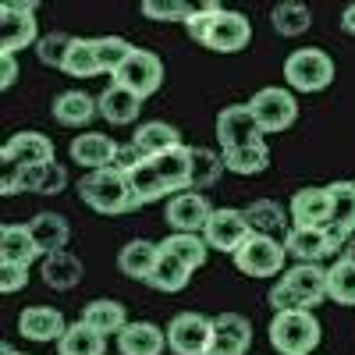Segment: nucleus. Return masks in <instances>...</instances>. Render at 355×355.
Here are the masks:
<instances>
[{
	"instance_id": "39448f33",
	"label": "nucleus",
	"mask_w": 355,
	"mask_h": 355,
	"mask_svg": "<svg viewBox=\"0 0 355 355\" xmlns=\"http://www.w3.org/2000/svg\"><path fill=\"white\" fill-rule=\"evenodd\" d=\"M36 43V0L0 4V53H18Z\"/></svg>"
},
{
	"instance_id": "4468645a",
	"label": "nucleus",
	"mask_w": 355,
	"mask_h": 355,
	"mask_svg": "<svg viewBox=\"0 0 355 355\" xmlns=\"http://www.w3.org/2000/svg\"><path fill=\"white\" fill-rule=\"evenodd\" d=\"M249 40H252L249 18H245L242 11H227V8H224V11L214 18L210 33H206V40H202V46H210V50H217V53H239V50L249 46Z\"/></svg>"
},
{
	"instance_id": "7ed1b4c3",
	"label": "nucleus",
	"mask_w": 355,
	"mask_h": 355,
	"mask_svg": "<svg viewBox=\"0 0 355 355\" xmlns=\"http://www.w3.org/2000/svg\"><path fill=\"white\" fill-rule=\"evenodd\" d=\"M320 320L313 313H274L270 320V345L277 355H313L320 345Z\"/></svg>"
},
{
	"instance_id": "4be33fe9",
	"label": "nucleus",
	"mask_w": 355,
	"mask_h": 355,
	"mask_svg": "<svg viewBox=\"0 0 355 355\" xmlns=\"http://www.w3.org/2000/svg\"><path fill=\"white\" fill-rule=\"evenodd\" d=\"M157 263H160V245L146 242V239H135V242H128L121 249V256H117V270H121L125 277H132V281H146V284H150Z\"/></svg>"
},
{
	"instance_id": "a19ab883",
	"label": "nucleus",
	"mask_w": 355,
	"mask_h": 355,
	"mask_svg": "<svg viewBox=\"0 0 355 355\" xmlns=\"http://www.w3.org/2000/svg\"><path fill=\"white\" fill-rule=\"evenodd\" d=\"M132 43L128 40H121V36H103V40H96V61H100V71L103 75H117L121 71V64L132 57Z\"/></svg>"
},
{
	"instance_id": "412c9836",
	"label": "nucleus",
	"mask_w": 355,
	"mask_h": 355,
	"mask_svg": "<svg viewBox=\"0 0 355 355\" xmlns=\"http://www.w3.org/2000/svg\"><path fill=\"white\" fill-rule=\"evenodd\" d=\"M167 331H160L150 320H135L117 334V352L121 355H164Z\"/></svg>"
},
{
	"instance_id": "f704fd0d",
	"label": "nucleus",
	"mask_w": 355,
	"mask_h": 355,
	"mask_svg": "<svg viewBox=\"0 0 355 355\" xmlns=\"http://www.w3.org/2000/svg\"><path fill=\"white\" fill-rule=\"evenodd\" d=\"M128 185H132V192H135L139 206L157 202V199L171 196V189H167V182L160 178V171H157V164H153V160H142V164L128 174Z\"/></svg>"
},
{
	"instance_id": "473e14b6",
	"label": "nucleus",
	"mask_w": 355,
	"mask_h": 355,
	"mask_svg": "<svg viewBox=\"0 0 355 355\" xmlns=\"http://www.w3.org/2000/svg\"><path fill=\"white\" fill-rule=\"evenodd\" d=\"M57 352L61 355H107V338L78 320L68 327V334L57 341Z\"/></svg>"
},
{
	"instance_id": "aec40b11",
	"label": "nucleus",
	"mask_w": 355,
	"mask_h": 355,
	"mask_svg": "<svg viewBox=\"0 0 355 355\" xmlns=\"http://www.w3.org/2000/svg\"><path fill=\"white\" fill-rule=\"evenodd\" d=\"M57 125H68V128H85L93 117L100 114V103L85 93V89H64V93H57L53 103H50Z\"/></svg>"
},
{
	"instance_id": "2f4dec72",
	"label": "nucleus",
	"mask_w": 355,
	"mask_h": 355,
	"mask_svg": "<svg viewBox=\"0 0 355 355\" xmlns=\"http://www.w3.org/2000/svg\"><path fill=\"white\" fill-rule=\"evenodd\" d=\"M245 220H249V227H252V234H274L277 231H284L288 227V214H284V206L281 202H274V199H252L249 206H245ZM288 234V231H284Z\"/></svg>"
},
{
	"instance_id": "9d476101",
	"label": "nucleus",
	"mask_w": 355,
	"mask_h": 355,
	"mask_svg": "<svg viewBox=\"0 0 355 355\" xmlns=\"http://www.w3.org/2000/svg\"><path fill=\"white\" fill-rule=\"evenodd\" d=\"M217 142H220V153L239 150V146L263 142V128H259L249 103H231L217 114Z\"/></svg>"
},
{
	"instance_id": "5701e85b",
	"label": "nucleus",
	"mask_w": 355,
	"mask_h": 355,
	"mask_svg": "<svg viewBox=\"0 0 355 355\" xmlns=\"http://www.w3.org/2000/svg\"><path fill=\"white\" fill-rule=\"evenodd\" d=\"M96 103H100V117H107L110 125H132L142 114V96H135L132 89L117 85V82L103 89Z\"/></svg>"
},
{
	"instance_id": "c03bdc74",
	"label": "nucleus",
	"mask_w": 355,
	"mask_h": 355,
	"mask_svg": "<svg viewBox=\"0 0 355 355\" xmlns=\"http://www.w3.org/2000/svg\"><path fill=\"white\" fill-rule=\"evenodd\" d=\"M266 302H270L274 313H302V309H306V302H302L284 281L270 284V291H266ZM306 313H309V309H306Z\"/></svg>"
},
{
	"instance_id": "8fccbe9b",
	"label": "nucleus",
	"mask_w": 355,
	"mask_h": 355,
	"mask_svg": "<svg viewBox=\"0 0 355 355\" xmlns=\"http://www.w3.org/2000/svg\"><path fill=\"white\" fill-rule=\"evenodd\" d=\"M341 25H345V33H352V36H355V4H348V8H345Z\"/></svg>"
},
{
	"instance_id": "ea45409f",
	"label": "nucleus",
	"mask_w": 355,
	"mask_h": 355,
	"mask_svg": "<svg viewBox=\"0 0 355 355\" xmlns=\"http://www.w3.org/2000/svg\"><path fill=\"white\" fill-rule=\"evenodd\" d=\"M189 277H192V270H189L182 259L160 252V263H157V270H153V277H150V288L171 295V291H182V288L189 284Z\"/></svg>"
},
{
	"instance_id": "423d86ee",
	"label": "nucleus",
	"mask_w": 355,
	"mask_h": 355,
	"mask_svg": "<svg viewBox=\"0 0 355 355\" xmlns=\"http://www.w3.org/2000/svg\"><path fill=\"white\" fill-rule=\"evenodd\" d=\"M284 242L270 239V234H252V239L234 252V266L249 277H277L284 270Z\"/></svg>"
},
{
	"instance_id": "37998d69",
	"label": "nucleus",
	"mask_w": 355,
	"mask_h": 355,
	"mask_svg": "<svg viewBox=\"0 0 355 355\" xmlns=\"http://www.w3.org/2000/svg\"><path fill=\"white\" fill-rule=\"evenodd\" d=\"M196 15L192 4L185 0H142V18L153 21H189Z\"/></svg>"
},
{
	"instance_id": "72a5a7b5",
	"label": "nucleus",
	"mask_w": 355,
	"mask_h": 355,
	"mask_svg": "<svg viewBox=\"0 0 355 355\" xmlns=\"http://www.w3.org/2000/svg\"><path fill=\"white\" fill-rule=\"evenodd\" d=\"M224 157V167L231 174H242V178H252V174H263L270 167V150L266 142H252V146H239V150H227L220 153Z\"/></svg>"
},
{
	"instance_id": "4c0bfd02",
	"label": "nucleus",
	"mask_w": 355,
	"mask_h": 355,
	"mask_svg": "<svg viewBox=\"0 0 355 355\" xmlns=\"http://www.w3.org/2000/svg\"><path fill=\"white\" fill-rule=\"evenodd\" d=\"M224 171H227V167H224V157H220V153L202 150V146H199V150H192V189H196V192L217 185Z\"/></svg>"
},
{
	"instance_id": "2eb2a0df",
	"label": "nucleus",
	"mask_w": 355,
	"mask_h": 355,
	"mask_svg": "<svg viewBox=\"0 0 355 355\" xmlns=\"http://www.w3.org/2000/svg\"><path fill=\"white\" fill-rule=\"evenodd\" d=\"M284 249L295 263H320L323 256H334L341 245L327 227H288Z\"/></svg>"
},
{
	"instance_id": "0eeeda50",
	"label": "nucleus",
	"mask_w": 355,
	"mask_h": 355,
	"mask_svg": "<svg viewBox=\"0 0 355 355\" xmlns=\"http://www.w3.org/2000/svg\"><path fill=\"white\" fill-rule=\"evenodd\" d=\"M214 341V320L202 313H178L167 323V348L174 355H206Z\"/></svg>"
},
{
	"instance_id": "393cba45",
	"label": "nucleus",
	"mask_w": 355,
	"mask_h": 355,
	"mask_svg": "<svg viewBox=\"0 0 355 355\" xmlns=\"http://www.w3.org/2000/svg\"><path fill=\"white\" fill-rule=\"evenodd\" d=\"M132 142L142 150V157H150V160L178 150V146H185L182 142V132H178L174 125H167V121H146V125H139L135 135H132Z\"/></svg>"
},
{
	"instance_id": "de8ad7c7",
	"label": "nucleus",
	"mask_w": 355,
	"mask_h": 355,
	"mask_svg": "<svg viewBox=\"0 0 355 355\" xmlns=\"http://www.w3.org/2000/svg\"><path fill=\"white\" fill-rule=\"evenodd\" d=\"M64 189H68V171L53 160V164H50V171H46V178H43L40 196H57V192H64Z\"/></svg>"
},
{
	"instance_id": "bb28decb",
	"label": "nucleus",
	"mask_w": 355,
	"mask_h": 355,
	"mask_svg": "<svg viewBox=\"0 0 355 355\" xmlns=\"http://www.w3.org/2000/svg\"><path fill=\"white\" fill-rule=\"evenodd\" d=\"M28 231H33V239H36V245H40V252H43V256L64 252V245H68V239H71L68 217L50 214V210L36 214V217H33V224H28Z\"/></svg>"
},
{
	"instance_id": "e433bc0d",
	"label": "nucleus",
	"mask_w": 355,
	"mask_h": 355,
	"mask_svg": "<svg viewBox=\"0 0 355 355\" xmlns=\"http://www.w3.org/2000/svg\"><path fill=\"white\" fill-rule=\"evenodd\" d=\"M313 15L306 4H299V0H284V4H277L270 11V25H274V33L277 36H302L306 28H309Z\"/></svg>"
},
{
	"instance_id": "c9c22d12",
	"label": "nucleus",
	"mask_w": 355,
	"mask_h": 355,
	"mask_svg": "<svg viewBox=\"0 0 355 355\" xmlns=\"http://www.w3.org/2000/svg\"><path fill=\"white\" fill-rule=\"evenodd\" d=\"M327 299L338 306H355V263L345 256L327 266Z\"/></svg>"
},
{
	"instance_id": "58836bf2",
	"label": "nucleus",
	"mask_w": 355,
	"mask_h": 355,
	"mask_svg": "<svg viewBox=\"0 0 355 355\" xmlns=\"http://www.w3.org/2000/svg\"><path fill=\"white\" fill-rule=\"evenodd\" d=\"M61 71L71 75V78H96V75H103L100 61H96V40H75V46H71Z\"/></svg>"
},
{
	"instance_id": "6ab92c4d",
	"label": "nucleus",
	"mask_w": 355,
	"mask_h": 355,
	"mask_svg": "<svg viewBox=\"0 0 355 355\" xmlns=\"http://www.w3.org/2000/svg\"><path fill=\"white\" fill-rule=\"evenodd\" d=\"M71 160L89 171H107L117 160V142L103 132H82L71 139Z\"/></svg>"
},
{
	"instance_id": "79ce46f5",
	"label": "nucleus",
	"mask_w": 355,
	"mask_h": 355,
	"mask_svg": "<svg viewBox=\"0 0 355 355\" xmlns=\"http://www.w3.org/2000/svg\"><path fill=\"white\" fill-rule=\"evenodd\" d=\"M75 40H78V36H68V33H46V36L36 43V57H40L46 68H64Z\"/></svg>"
},
{
	"instance_id": "a211bd4d",
	"label": "nucleus",
	"mask_w": 355,
	"mask_h": 355,
	"mask_svg": "<svg viewBox=\"0 0 355 355\" xmlns=\"http://www.w3.org/2000/svg\"><path fill=\"white\" fill-rule=\"evenodd\" d=\"M281 281L306 302L309 313L320 302H327V270H323L320 263H295V266H288V270H284Z\"/></svg>"
},
{
	"instance_id": "7c9ffc66",
	"label": "nucleus",
	"mask_w": 355,
	"mask_h": 355,
	"mask_svg": "<svg viewBox=\"0 0 355 355\" xmlns=\"http://www.w3.org/2000/svg\"><path fill=\"white\" fill-rule=\"evenodd\" d=\"M160 252L182 259L189 270H199V266L206 263V256H210V245H206L202 234H182V231H171L167 239L160 242Z\"/></svg>"
},
{
	"instance_id": "c85d7f7f",
	"label": "nucleus",
	"mask_w": 355,
	"mask_h": 355,
	"mask_svg": "<svg viewBox=\"0 0 355 355\" xmlns=\"http://www.w3.org/2000/svg\"><path fill=\"white\" fill-rule=\"evenodd\" d=\"M82 323H89L93 331H100L103 338L107 334H121L128 327V309L114 299H96L82 309Z\"/></svg>"
},
{
	"instance_id": "cd10ccee",
	"label": "nucleus",
	"mask_w": 355,
	"mask_h": 355,
	"mask_svg": "<svg viewBox=\"0 0 355 355\" xmlns=\"http://www.w3.org/2000/svg\"><path fill=\"white\" fill-rule=\"evenodd\" d=\"M43 284L53 288V291H71L78 281H82V259L75 252H53L43 259Z\"/></svg>"
},
{
	"instance_id": "a18cd8bd",
	"label": "nucleus",
	"mask_w": 355,
	"mask_h": 355,
	"mask_svg": "<svg viewBox=\"0 0 355 355\" xmlns=\"http://www.w3.org/2000/svg\"><path fill=\"white\" fill-rule=\"evenodd\" d=\"M220 11H224V8H220V4H214V0H210V4H199V8H196V15L185 21L189 36H192L196 43H202V40H206V33H210V25H214V18H217Z\"/></svg>"
},
{
	"instance_id": "a878e982",
	"label": "nucleus",
	"mask_w": 355,
	"mask_h": 355,
	"mask_svg": "<svg viewBox=\"0 0 355 355\" xmlns=\"http://www.w3.org/2000/svg\"><path fill=\"white\" fill-rule=\"evenodd\" d=\"M43 256L28 224H8L0 231V263H15V266H33V259Z\"/></svg>"
},
{
	"instance_id": "b1692460",
	"label": "nucleus",
	"mask_w": 355,
	"mask_h": 355,
	"mask_svg": "<svg viewBox=\"0 0 355 355\" xmlns=\"http://www.w3.org/2000/svg\"><path fill=\"white\" fill-rule=\"evenodd\" d=\"M327 189L334 196V220L327 224V231L334 234L338 245H348L355 239V182H334Z\"/></svg>"
},
{
	"instance_id": "1a4fd4ad",
	"label": "nucleus",
	"mask_w": 355,
	"mask_h": 355,
	"mask_svg": "<svg viewBox=\"0 0 355 355\" xmlns=\"http://www.w3.org/2000/svg\"><path fill=\"white\" fill-rule=\"evenodd\" d=\"M164 217L174 231H182V234H202L206 224H210L214 217V206L210 199H206L202 192L196 189H185V192H174L164 206Z\"/></svg>"
},
{
	"instance_id": "09e8293b",
	"label": "nucleus",
	"mask_w": 355,
	"mask_h": 355,
	"mask_svg": "<svg viewBox=\"0 0 355 355\" xmlns=\"http://www.w3.org/2000/svg\"><path fill=\"white\" fill-rule=\"evenodd\" d=\"M18 78V64H15V53H0V89H11Z\"/></svg>"
},
{
	"instance_id": "49530a36",
	"label": "nucleus",
	"mask_w": 355,
	"mask_h": 355,
	"mask_svg": "<svg viewBox=\"0 0 355 355\" xmlns=\"http://www.w3.org/2000/svg\"><path fill=\"white\" fill-rule=\"evenodd\" d=\"M28 284V266H15V263H0V291L15 295Z\"/></svg>"
},
{
	"instance_id": "9b49d317",
	"label": "nucleus",
	"mask_w": 355,
	"mask_h": 355,
	"mask_svg": "<svg viewBox=\"0 0 355 355\" xmlns=\"http://www.w3.org/2000/svg\"><path fill=\"white\" fill-rule=\"evenodd\" d=\"M202 239L210 249L217 252H239L249 239H252V227L245 220V210H231V206H220V210H214L210 224H206L202 231Z\"/></svg>"
},
{
	"instance_id": "f3484780",
	"label": "nucleus",
	"mask_w": 355,
	"mask_h": 355,
	"mask_svg": "<svg viewBox=\"0 0 355 355\" xmlns=\"http://www.w3.org/2000/svg\"><path fill=\"white\" fill-rule=\"evenodd\" d=\"M252 341V323L242 313H220L214 316V341L206 355H245Z\"/></svg>"
},
{
	"instance_id": "f03ea898",
	"label": "nucleus",
	"mask_w": 355,
	"mask_h": 355,
	"mask_svg": "<svg viewBox=\"0 0 355 355\" xmlns=\"http://www.w3.org/2000/svg\"><path fill=\"white\" fill-rule=\"evenodd\" d=\"M284 82L295 89V93H323L334 82V61L327 50L320 46H302L288 53L284 61Z\"/></svg>"
},
{
	"instance_id": "dca6fc26",
	"label": "nucleus",
	"mask_w": 355,
	"mask_h": 355,
	"mask_svg": "<svg viewBox=\"0 0 355 355\" xmlns=\"http://www.w3.org/2000/svg\"><path fill=\"white\" fill-rule=\"evenodd\" d=\"M18 334L25 341H40V345L61 341L68 334L64 313L53 309V306H25L21 316H18Z\"/></svg>"
},
{
	"instance_id": "ddd939ff",
	"label": "nucleus",
	"mask_w": 355,
	"mask_h": 355,
	"mask_svg": "<svg viewBox=\"0 0 355 355\" xmlns=\"http://www.w3.org/2000/svg\"><path fill=\"white\" fill-rule=\"evenodd\" d=\"M0 160L8 164V171L53 164V142H50L43 132H15V135L4 142V150H0Z\"/></svg>"
},
{
	"instance_id": "c756f323",
	"label": "nucleus",
	"mask_w": 355,
	"mask_h": 355,
	"mask_svg": "<svg viewBox=\"0 0 355 355\" xmlns=\"http://www.w3.org/2000/svg\"><path fill=\"white\" fill-rule=\"evenodd\" d=\"M153 164H157L160 178L167 182L171 196H174V192L192 189V146H178V150H171V153L157 157Z\"/></svg>"
},
{
	"instance_id": "3c124183",
	"label": "nucleus",
	"mask_w": 355,
	"mask_h": 355,
	"mask_svg": "<svg viewBox=\"0 0 355 355\" xmlns=\"http://www.w3.org/2000/svg\"><path fill=\"white\" fill-rule=\"evenodd\" d=\"M345 259H348V263H355V239L345 245Z\"/></svg>"
},
{
	"instance_id": "6e6552de",
	"label": "nucleus",
	"mask_w": 355,
	"mask_h": 355,
	"mask_svg": "<svg viewBox=\"0 0 355 355\" xmlns=\"http://www.w3.org/2000/svg\"><path fill=\"white\" fill-rule=\"evenodd\" d=\"M114 82L117 85H125V89H132L135 96H153L157 89L164 85V61L153 53V50H142V46H135L132 50V57L121 64V71L114 75Z\"/></svg>"
},
{
	"instance_id": "20e7f679",
	"label": "nucleus",
	"mask_w": 355,
	"mask_h": 355,
	"mask_svg": "<svg viewBox=\"0 0 355 355\" xmlns=\"http://www.w3.org/2000/svg\"><path fill=\"white\" fill-rule=\"evenodd\" d=\"M256 121L263 128V135H274V132H284L295 125V117H299V100H295L291 89L284 85H266L259 93L249 100Z\"/></svg>"
},
{
	"instance_id": "f257e3e1",
	"label": "nucleus",
	"mask_w": 355,
	"mask_h": 355,
	"mask_svg": "<svg viewBox=\"0 0 355 355\" xmlns=\"http://www.w3.org/2000/svg\"><path fill=\"white\" fill-rule=\"evenodd\" d=\"M78 199L96 214H107V217H117V214H128V210H139V199L128 185V174L121 171H89L82 182H78Z\"/></svg>"
},
{
	"instance_id": "f8f14e48",
	"label": "nucleus",
	"mask_w": 355,
	"mask_h": 355,
	"mask_svg": "<svg viewBox=\"0 0 355 355\" xmlns=\"http://www.w3.org/2000/svg\"><path fill=\"white\" fill-rule=\"evenodd\" d=\"M288 217L295 227H327L334 220V196L327 185L299 189L288 202Z\"/></svg>"
}]
</instances>
